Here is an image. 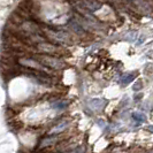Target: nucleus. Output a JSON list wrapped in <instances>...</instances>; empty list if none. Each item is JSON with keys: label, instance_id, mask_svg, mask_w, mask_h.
Returning <instances> with one entry per match:
<instances>
[{"label": "nucleus", "instance_id": "1", "mask_svg": "<svg viewBox=\"0 0 153 153\" xmlns=\"http://www.w3.org/2000/svg\"><path fill=\"white\" fill-rule=\"evenodd\" d=\"M40 62L46 66L47 68H52V69H62L66 65L65 62H62L60 59L55 58V56H48V55H40L39 56Z\"/></svg>", "mask_w": 153, "mask_h": 153}, {"label": "nucleus", "instance_id": "2", "mask_svg": "<svg viewBox=\"0 0 153 153\" xmlns=\"http://www.w3.org/2000/svg\"><path fill=\"white\" fill-rule=\"evenodd\" d=\"M19 63L23 66V67H28V68L35 69V70H38V71H44L47 73L48 68L44 66L43 63H40L39 61H36L35 59H30V58H22L19 60Z\"/></svg>", "mask_w": 153, "mask_h": 153}, {"label": "nucleus", "instance_id": "3", "mask_svg": "<svg viewBox=\"0 0 153 153\" xmlns=\"http://www.w3.org/2000/svg\"><path fill=\"white\" fill-rule=\"evenodd\" d=\"M45 32L46 35L51 39H53L54 42H58V43H69L70 42L68 35L66 32L53 31V30H50V29H45Z\"/></svg>", "mask_w": 153, "mask_h": 153}, {"label": "nucleus", "instance_id": "4", "mask_svg": "<svg viewBox=\"0 0 153 153\" xmlns=\"http://www.w3.org/2000/svg\"><path fill=\"white\" fill-rule=\"evenodd\" d=\"M37 48H38L40 52L43 53H48V54H59L61 53L60 51V47H58L56 45H51V44H46V43H39L37 45Z\"/></svg>", "mask_w": 153, "mask_h": 153}, {"label": "nucleus", "instance_id": "5", "mask_svg": "<svg viewBox=\"0 0 153 153\" xmlns=\"http://www.w3.org/2000/svg\"><path fill=\"white\" fill-rule=\"evenodd\" d=\"M106 105V100L105 99H92L91 101H89V107L91 108L92 111L94 112H98V111H101L102 108L105 107Z\"/></svg>", "mask_w": 153, "mask_h": 153}, {"label": "nucleus", "instance_id": "6", "mask_svg": "<svg viewBox=\"0 0 153 153\" xmlns=\"http://www.w3.org/2000/svg\"><path fill=\"white\" fill-rule=\"evenodd\" d=\"M82 5H83L84 8L91 10V12H94V10L99 9L100 6H101L99 2L96 1V0H83V1H82Z\"/></svg>", "mask_w": 153, "mask_h": 153}, {"label": "nucleus", "instance_id": "7", "mask_svg": "<svg viewBox=\"0 0 153 153\" xmlns=\"http://www.w3.org/2000/svg\"><path fill=\"white\" fill-rule=\"evenodd\" d=\"M67 127H68V122L59 123L58 126H55L54 128L51 129V131L48 132V135H56V134H60V132H62L63 130H66Z\"/></svg>", "mask_w": 153, "mask_h": 153}, {"label": "nucleus", "instance_id": "8", "mask_svg": "<svg viewBox=\"0 0 153 153\" xmlns=\"http://www.w3.org/2000/svg\"><path fill=\"white\" fill-rule=\"evenodd\" d=\"M55 142H56V138H55V137L44 138V139L40 142V145H39V147L42 149V147H47V146H50V145H53Z\"/></svg>", "mask_w": 153, "mask_h": 153}, {"label": "nucleus", "instance_id": "9", "mask_svg": "<svg viewBox=\"0 0 153 153\" xmlns=\"http://www.w3.org/2000/svg\"><path fill=\"white\" fill-rule=\"evenodd\" d=\"M68 104L69 102L67 100H58V101L52 102V106H53V108H55V109H62V108L67 107Z\"/></svg>", "mask_w": 153, "mask_h": 153}, {"label": "nucleus", "instance_id": "10", "mask_svg": "<svg viewBox=\"0 0 153 153\" xmlns=\"http://www.w3.org/2000/svg\"><path fill=\"white\" fill-rule=\"evenodd\" d=\"M134 78H135V74H127V75H123V76L121 77V83H122V84H128V83H130Z\"/></svg>", "mask_w": 153, "mask_h": 153}, {"label": "nucleus", "instance_id": "11", "mask_svg": "<svg viewBox=\"0 0 153 153\" xmlns=\"http://www.w3.org/2000/svg\"><path fill=\"white\" fill-rule=\"evenodd\" d=\"M134 117H135L136 120H138L139 122H143V121H145V116L142 114V113H135V114H134Z\"/></svg>", "mask_w": 153, "mask_h": 153}]
</instances>
